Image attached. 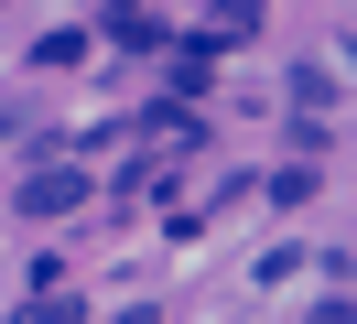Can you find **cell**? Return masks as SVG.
Masks as SVG:
<instances>
[{"instance_id": "obj_1", "label": "cell", "mask_w": 357, "mask_h": 324, "mask_svg": "<svg viewBox=\"0 0 357 324\" xmlns=\"http://www.w3.org/2000/svg\"><path fill=\"white\" fill-rule=\"evenodd\" d=\"M66 206H87V173L54 162V173H33V184H22V216H66Z\"/></svg>"}, {"instance_id": "obj_2", "label": "cell", "mask_w": 357, "mask_h": 324, "mask_svg": "<svg viewBox=\"0 0 357 324\" xmlns=\"http://www.w3.org/2000/svg\"><path fill=\"white\" fill-rule=\"evenodd\" d=\"M260 33V0H217V11H206V43H249Z\"/></svg>"}, {"instance_id": "obj_3", "label": "cell", "mask_w": 357, "mask_h": 324, "mask_svg": "<svg viewBox=\"0 0 357 324\" xmlns=\"http://www.w3.org/2000/svg\"><path fill=\"white\" fill-rule=\"evenodd\" d=\"M109 33L119 43H152V0H109Z\"/></svg>"}, {"instance_id": "obj_4", "label": "cell", "mask_w": 357, "mask_h": 324, "mask_svg": "<svg viewBox=\"0 0 357 324\" xmlns=\"http://www.w3.org/2000/svg\"><path fill=\"white\" fill-rule=\"evenodd\" d=\"M22 324H76V302H66V292H54V302H33V314H22Z\"/></svg>"}]
</instances>
